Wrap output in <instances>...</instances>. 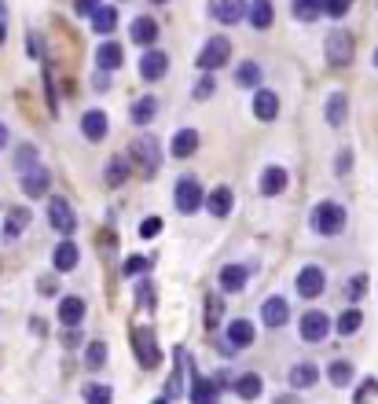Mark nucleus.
Returning a JSON list of instances; mask_svg holds the SVG:
<instances>
[{"instance_id":"44","label":"nucleus","mask_w":378,"mask_h":404,"mask_svg":"<svg viewBox=\"0 0 378 404\" xmlns=\"http://www.w3.org/2000/svg\"><path fill=\"white\" fill-rule=\"evenodd\" d=\"M151 268V257H129L125 261V276H140V272Z\"/></svg>"},{"instance_id":"2","label":"nucleus","mask_w":378,"mask_h":404,"mask_svg":"<svg viewBox=\"0 0 378 404\" xmlns=\"http://www.w3.org/2000/svg\"><path fill=\"white\" fill-rule=\"evenodd\" d=\"M173 195H176L180 214H195V209H202V202H206V191L199 184V176H180L176 188H173Z\"/></svg>"},{"instance_id":"22","label":"nucleus","mask_w":378,"mask_h":404,"mask_svg":"<svg viewBox=\"0 0 378 404\" xmlns=\"http://www.w3.org/2000/svg\"><path fill=\"white\" fill-rule=\"evenodd\" d=\"M272 0H254V4H246V22L254 30H268L272 26Z\"/></svg>"},{"instance_id":"37","label":"nucleus","mask_w":378,"mask_h":404,"mask_svg":"<svg viewBox=\"0 0 378 404\" xmlns=\"http://www.w3.org/2000/svg\"><path fill=\"white\" fill-rule=\"evenodd\" d=\"M327 379H331L338 390H341V386H349L353 382V364L349 360H334L331 367H327Z\"/></svg>"},{"instance_id":"9","label":"nucleus","mask_w":378,"mask_h":404,"mask_svg":"<svg viewBox=\"0 0 378 404\" xmlns=\"http://www.w3.org/2000/svg\"><path fill=\"white\" fill-rule=\"evenodd\" d=\"M327 334H331V320H327V313L312 309V313H305V316H301V342L316 346V342H323Z\"/></svg>"},{"instance_id":"48","label":"nucleus","mask_w":378,"mask_h":404,"mask_svg":"<svg viewBox=\"0 0 378 404\" xmlns=\"http://www.w3.org/2000/svg\"><path fill=\"white\" fill-rule=\"evenodd\" d=\"M349 169H353V151L345 148V151L338 155V166H334V173H338V176H345V173H349Z\"/></svg>"},{"instance_id":"5","label":"nucleus","mask_w":378,"mask_h":404,"mask_svg":"<svg viewBox=\"0 0 378 404\" xmlns=\"http://www.w3.org/2000/svg\"><path fill=\"white\" fill-rule=\"evenodd\" d=\"M228 59H232V41H228V37H209L206 48L199 52V70H206V74L221 70Z\"/></svg>"},{"instance_id":"28","label":"nucleus","mask_w":378,"mask_h":404,"mask_svg":"<svg viewBox=\"0 0 378 404\" xmlns=\"http://www.w3.org/2000/svg\"><path fill=\"white\" fill-rule=\"evenodd\" d=\"M155 115H158V100H155V96H140V100L133 103V122L136 125H151Z\"/></svg>"},{"instance_id":"42","label":"nucleus","mask_w":378,"mask_h":404,"mask_svg":"<svg viewBox=\"0 0 378 404\" xmlns=\"http://www.w3.org/2000/svg\"><path fill=\"white\" fill-rule=\"evenodd\" d=\"M217 320H221V294H209L206 298V323L217 327Z\"/></svg>"},{"instance_id":"27","label":"nucleus","mask_w":378,"mask_h":404,"mask_svg":"<svg viewBox=\"0 0 378 404\" xmlns=\"http://www.w3.org/2000/svg\"><path fill=\"white\" fill-rule=\"evenodd\" d=\"M129 173H133L129 158H125V155H114V158L107 162V173H103V176H107V184H110V188H122V184L129 181Z\"/></svg>"},{"instance_id":"11","label":"nucleus","mask_w":378,"mask_h":404,"mask_svg":"<svg viewBox=\"0 0 378 404\" xmlns=\"http://www.w3.org/2000/svg\"><path fill=\"white\" fill-rule=\"evenodd\" d=\"M166 70H169V56L158 52V48H147L143 59H140V77L143 81H162Z\"/></svg>"},{"instance_id":"26","label":"nucleus","mask_w":378,"mask_h":404,"mask_svg":"<svg viewBox=\"0 0 378 404\" xmlns=\"http://www.w3.org/2000/svg\"><path fill=\"white\" fill-rule=\"evenodd\" d=\"M133 41L143 44V48H151L158 41V22L151 19V15H140V19L133 22Z\"/></svg>"},{"instance_id":"20","label":"nucleus","mask_w":378,"mask_h":404,"mask_svg":"<svg viewBox=\"0 0 378 404\" xmlns=\"http://www.w3.org/2000/svg\"><path fill=\"white\" fill-rule=\"evenodd\" d=\"M261 195H283V188H287V169L283 166H268L265 173H261Z\"/></svg>"},{"instance_id":"8","label":"nucleus","mask_w":378,"mask_h":404,"mask_svg":"<svg viewBox=\"0 0 378 404\" xmlns=\"http://www.w3.org/2000/svg\"><path fill=\"white\" fill-rule=\"evenodd\" d=\"M19 184H22V191L30 199H44L48 195V188H52V173H48V166H37L34 169H26V173H19Z\"/></svg>"},{"instance_id":"53","label":"nucleus","mask_w":378,"mask_h":404,"mask_svg":"<svg viewBox=\"0 0 378 404\" xmlns=\"http://www.w3.org/2000/svg\"><path fill=\"white\" fill-rule=\"evenodd\" d=\"M4 19H8V8H4V0H0V44H4Z\"/></svg>"},{"instance_id":"45","label":"nucleus","mask_w":378,"mask_h":404,"mask_svg":"<svg viewBox=\"0 0 378 404\" xmlns=\"http://www.w3.org/2000/svg\"><path fill=\"white\" fill-rule=\"evenodd\" d=\"M136 301L143 305V309H155V290H151V283H136Z\"/></svg>"},{"instance_id":"6","label":"nucleus","mask_w":378,"mask_h":404,"mask_svg":"<svg viewBox=\"0 0 378 404\" xmlns=\"http://www.w3.org/2000/svg\"><path fill=\"white\" fill-rule=\"evenodd\" d=\"M327 63L331 67H349L353 63V37L345 30H331L327 34Z\"/></svg>"},{"instance_id":"36","label":"nucleus","mask_w":378,"mask_h":404,"mask_svg":"<svg viewBox=\"0 0 378 404\" xmlns=\"http://www.w3.org/2000/svg\"><path fill=\"white\" fill-rule=\"evenodd\" d=\"M81 397H85V404H110L114 400L110 386H103V382H89L85 390H81Z\"/></svg>"},{"instance_id":"12","label":"nucleus","mask_w":378,"mask_h":404,"mask_svg":"<svg viewBox=\"0 0 378 404\" xmlns=\"http://www.w3.org/2000/svg\"><path fill=\"white\" fill-rule=\"evenodd\" d=\"M287 320H290V305H287V298H283V294L265 298V305H261V323H265V327H283Z\"/></svg>"},{"instance_id":"58","label":"nucleus","mask_w":378,"mask_h":404,"mask_svg":"<svg viewBox=\"0 0 378 404\" xmlns=\"http://www.w3.org/2000/svg\"><path fill=\"white\" fill-rule=\"evenodd\" d=\"M155 4H162V0H155Z\"/></svg>"},{"instance_id":"31","label":"nucleus","mask_w":378,"mask_h":404,"mask_svg":"<svg viewBox=\"0 0 378 404\" xmlns=\"http://www.w3.org/2000/svg\"><path fill=\"white\" fill-rule=\"evenodd\" d=\"M261 390H265V382H261V375H254V371H250V375H242V379L235 382V393H239L242 400H257Z\"/></svg>"},{"instance_id":"50","label":"nucleus","mask_w":378,"mask_h":404,"mask_svg":"<svg viewBox=\"0 0 378 404\" xmlns=\"http://www.w3.org/2000/svg\"><path fill=\"white\" fill-rule=\"evenodd\" d=\"M100 4H103V0H74V11H77V15H92Z\"/></svg>"},{"instance_id":"32","label":"nucleus","mask_w":378,"mask_h":404,"mask_svg":"<svg viewBox=\"0 0 378 404\" xmlns=\"http://www.w3.org/2000/svg\"><path fill=\"white\" fill-rule=\"evenodd\" d=\"M345 107H349V100H345V92H334L331 100H327V122H331L334 129L345 122V115H349Z\"/></svg>"},{"instance_id":"47","label":"nucleus","mask_w":378,"mask_h":404,"mask_svg":"<svg viewBox=\"0 0 378 404\" xmlns=\"http://www.w3.org/2000/svg\"><path fill=\"white\" fill-rule=\"evenodd\" d=\"M158 232H162V217H147V221L140 224V235H147V239L158 235Z\"/></svg>"},{"instance_id":"21","label":"nucleus","mask_w":378,"mask_h":404,"mask_svg":"<svg viewBox=\"0 0 378 404\" xmlns=\"http://www.w3.org/2000/svg\"><path fill=\"white\" fill-rule=\"evenodd\" d=\"M246 280H250V268H246V265H224V268H221V290H224V294H235V290H242Z\"/></svg>"},{"instance_id":"4","label":"nucleus","mask_w":378,"mask_h":404,"mask_svg":"<svg viewBox=\"0 0 378 404\" xmlns=\"http://www.w3.org/2000/svg\"><path fill=\"white\" fill-rule=\"evenodd\" d=\"M129 158L136 162V166L151 176L158 166H162V148H158V140L155 136H136L133 140V148H129Z\"/></svg>"},{"instance_id":"33","label":"nucleus","mask_w":378,"mask_h":404,"mask_svg":"<svg viewBox=\"0 0 378 404\" xmlns=\"http://www.w3.org/2000/svg\"><path fill=\"white\" fill-rule=\"evenodd\" d=\"M26 224H30V209L22 206H15V209H8V228H4V235L8 239H15V235H22V228H26Z\"/></svg>"},{"instance_id":"52","label":"nucleus","mask_w":378,"mask_h":404,"mask_svg":"<svg viewBox=\"0 0 378 404\" xmlns=\"http://www.w3.org/2000/svg\"><path fill=\"white\" fill-rule=\"evenodd\" d=\"M77 342H81V331H74V327H70L67 334H63V346H70V349H74Z\"/></svg>"},{"instance_id":"24","label":"nucleus","mask_w":378,"mask_h":404,"mask_svg":"<svg viewBox=\"0 0 378 404\" xmlns=\"http://www.w3.org/2000/svg\"><path fill=\"white\" fill-rule=\"evenodd\" d=\"M287 379H290V386H294V390H308V386H316V379H320V367L301 360V364H294V367H290V375H287Z\"/></svg>"},{"instance_id":"30","label":"nucleus","mask_w":378,"mask_h":404,"mask_svg":"<svg viewBox=\"0 0 378 404\" xmlns=\"http://www.w3.org/2000/svg\"><path fill=\"white\" fill-rule=\"evenodd\" d=\"M96 63H100V70H118L122 67V44L107 41L100 52H96Z\"/></svg>"},{"instance_id":"51","label":"nucleus","mask_w":378,"mask_h":404,"mask_svg":"<svg viewBox=\"0 0 378 404\" xmlns=\"http://www.w3.org/2000/svg\"><path fill=\"white\" fill-rule=\"evenodd\" d=\"M209 92H213V77H202L199 85H195V96H199V100H206Z\"/></svg>"},{"instance_id":"1","label":"nucleus","mask_w":378,"mask_h":404,"mask_svg":"<svg viewBox=\"0 0 378 404\" xmlns=\"http://www.w3.org/2000/svg\"><path fill=\"white\" fill-rule=\"evenodd\" d=\"M308 224H312V232H316V235H341V228H345V206L331 202V199L320 202V206H312Z\"/></svg>"},{"instance_id":"55","label":"nucleus","mask_w":378,"mask_h":404,"mask_svg":"<svg viewBox=\"0 0 378 404\" xmlns=\"http://www.w3.org/2000/svg\"><path fill=\"white\" fill-rule=\"evenodd\" d=\"M275 404H298V400H294L290 393H287V397H283V393H279V397H275Z\"/></svg>"},{"instance_id":"14","label":"nucleus","mask_w":378,"mask_h":404,"mask_svg":"<svg viewBox=\"0 0 378 404\" xmlns=\"http://www.w3.org/2000/svg\"><path fill=\"white\" fill-rule=\"evenodd\" d=\"M188 393H191V404H217V397H221V386L213 382V379H206V375H191Z\"/></svg>"},{"instance_id":"18","label":"nucleus","mask_w":378,"mask_h":404,"mask_svg":"<svg viewBox=\"0 0 378 404\" xmlns=\"http://www.w3.org/2000/svg\"><path fill=\"white\" fill-rule=\"evenodd\" d=\"M77 257H81V250H77V242H70V239H63L59 247L52 250V265H56V272H74V268H77Z\"/></svg>"},{"instance_id":"39","label":"nucleus","mask_w":378,"mask_h":404,"mask_svg":"<svg viewBox=\"0 0 378 404\" xmlns=\"http://www.w3.org/2000/svg\"><path fill=\"white\" fill-rule=\"evenodd\" d=\"M85 364H89V371H100V367L107 364V342H89Z\"/></svg>"},{"instance_id":"57","label":"nucleus","mask_w":378,"mask_h":404,"mask_svg":"<svg viewBox=\"0 0 378 404\" xmlns=\"http://www.w3.org/2000/svg\"><path fill=\"white\" fill-rule=\"evenodd\" d=\"M374 67H378V52H374Z\"/></svg>"},{"instance_id":"3","label":"nucleus","mask_w":378,"mask_h":404,"mask_svg":"<svg viewBox=\"0 0 378 404\" xmlns=\"http://www.w3.org/2000/svg\"><path fill=\"white\" fill-rule=\"evenodd\" d=\"M133 353H136V360L143 371H155L158 360H162V353H158V342H155V331L151 327H133Z\"/></svg>"},{"instance_id":"38","label":"nucleus","mask_w":378,"mask_h":404,"mask_svg":"<svg viewBox=\"0 0 378 404\" xmlns=\"http://www.w3.org/2000/svg\"><path fill=\"white\" fill-rule=\"evenodd\" d=\"M235 81H239L242 89H254L257 81H261V67H257V63H250V59H246V63H239V70H235Z\"/></svg>"},{"instance_id":"41","label":"nucleus","mask_w":378,"mask_h":404,"mask_svg":"<svg viewBox=\"0 0 378 404\" xmlns=\"http://www.w3.org/2000/svg\"><path fill=\"white\" fill-rule=\"evenodd\" d=\"M374 397H378V382L364 379V382H360V390H356V404H371Z\"/></svg>"},{"instance_id":"19","label":"nucleus","mask_w":378,"mask_h":404,"mask_svg":"<svg viewBox=\"0 0 378 404\" xmlns=\"http://www.w3.org/2000/svg\"><path fill=\"white\" fill-rule=\"evenodd\" d=\"M213 15H217V22L235 26V22L246 19V0H217V4H213Z\"/></svg>"},{"instance_id":"15","label":"nucleus","mask_w":378,"mask_h":404,"mask_svg":"<svg viewBox=\"0 0 378 404\" xmlns=\"http://www.w3.org/2000/svg\"><path fill=\"white\" fill-rule=\"evenodd\" d=\"M202 206H206V209H209V214L217 217V221H224L228 214H232V206H235V199H232V188H228V184L213 188L209 195H206V202H202Z\"/></svg>"},{"instance_id":"54","label":"nucleus","mask_w":378,"mask_h":404,"mask_svg":"<svg viewBox=\"0 0 378 404\" xmlns=\"http://www.w3.org/2000/svg\"><path fill=\"white\" fill-rule=\"evenodd\" d=\"M0 148H8V125L0 122Z\"/></svg>"},{"instance_id":"25","label":"nucleus","mask_w":378,"mask_h":404,"mask_svg":"<svg viewBox=\"0 0 378 404\" xmlns=\"http://www.w3.org/2000/svg\"><path fill=\"white\" fill-rule=\"evenodd\" d=\"M254 115H257L261 122H272V118L279 115V96L268 92V89H261V92L254 96Z\"/></svg>"},{"instance_id":"35","label":"nucleus","mask_w":378,"mask_h":404,"mask_svg":"<svg viewBox=\"0 0 378 404\" xmlns=\"http://www.w3.org/2000/svg\"><path fill=\"white\" fill-rule=\"evenodd\" d=\"M320 11H323V0H294V19H301V22L320 19Z\"/></svg>"},{"instance_id":"13","label":"nucleus","mask_w":378,"mask_h":404,"mask_svg":"<svg viewBox=\"0 0 378 404\" xmlns=\"http://www.w3.org/2000/svg\"><path fill=\"white\" fill-rule=\"evenodd\" d=\"M224 342L232 346V349H246V346H254V342H257L254 323H250V320H232V323H228V331H224Z\"/></svg>"},{"instance_id":"17","label":"nucleus","mask_w":378,"mask_h":404,"mask_svg":"<svg viewBox=\"0 0 378 404\" xmlns=\"http://www.w3.org/2000/svg\"><path fill=\"white\" fill-rule=\"evenodd\" d=\"M81 320H85V301L77 294H67L59 301V323L63 327H81Z\"/></svg>"},{"instance_id":"49","label":"nucleus","mask_w":378,"mask_h":404,"mask_svg":"<svg viewBox=\"0 0 378 404\" xmlns=\"http://www.w3.org/2000/svg\"><path fill=\"white\" fill-rule=\"evenodd\" d=\"M37 290H41V294H48V298H52V294H59V280H56V276H44V280L37 283Z\"/></svg>"},{"instance_id":"43","label":"nucleus","mask_w":378,"mask_h":404,"mask_svg":"<svg viewBox=\"0 0 378 404\" xmlns=\"http://www.w3.org/2000/svg\"><path fill=\"white\" fill-rule=\"evenodd\" d=\"M349 8H353V0H323V11L331 15V19H341Z\"/></svg>"},{"instance_id":"34","label":"nucleus","mask_w":378,"mask_h":404,"mask_svg":"<svg viewBox=\"0 0 378 404\" xmlns=\"http://www.w3.org/2000/svg\"><path fill=\"white\" fill-rule=\"evenodd\" d=\"M360 323H364V313H360V309H345V313L338 316V323H334V331H338V334H356Z\"/></svg>"},{"instance_id":"23","label":"nucleus","mask_w":378,"mask_h":404,"mask_svg":"<svg viewBox=\"0 0 378 404\" xmlns=\"http://www.w3.org/2000/svg\"><path fill=\"white\" fill-rule=\"evenodd\" d=\"M195 148H199V133H195V129H180V133L173 136V143H169V155L173 158H191Z\"/></svg>"},{"instance_id":"10","label":"nucleus","mask_w":378,"mask_h":404,"mask_svg":"<svg viewBox=\"0 0 378 404\" xmlns=\"http://www.w3.org/2000/svg\"><path fill=\"white\" fill-rule=\"evenodd\" d=\"M323 287H327V272H323L320 265H305V268L298 272V294H301V298H320Z\"/></svg>"},{"instance_id":"56","label":"nucleus","mask_w":378,"mask_h":404,"mask_svg":"<svg viewBox=\"0 0 378 404\" xmlns=\"http://www.w3.org/2000/svg\"><path fill=\"white\" fill-rule=\"evenodd\" d=\"M158 404H169V400H166V397H158Z\"/></svg>"},{"instance_id":"46","label":"nucleus","mask_w":378,"mask_h":404,"mask_svg":"<svg viewBox=\"0 0 378 404\" xmlns=\"http://www.w3.org/2000/svg\"><path fill=\"white\" fill-rule=\"evenodd\" d=\"M367 294V276H353L349 280V298L356 301V298H364Z\"/></svg>"},{"instance_id":"40","label":"nucleus","mask_w":378,"mask_h":404,"mask_svg":"<svg viewBox=\"0 0 378 404\" xmlns=\"http://www.w3.org/2000/svg\"><path fill=\"white\" fill-rule=\"evenodd\" d=\"M34 166H37V148H34V143H22L19 155H15V169L26 173V169H34Z\"/></svg>"},{"instance_id":"29","label":"nucleus","mask_w":378,"mask_h":404,"mask_svg":"<svg viewBox=\"0 0 378 404\" xmlns=\"http://www.w3.org/2000/svg\"><path fill=\"white\" fill-rule=\"evenodd\" d=\"M114 26H118V8L100 4V8L92 11V30H96V34H110Z\"/></svg>"},{"instance_id":"7","label":"nucleus","mask_w":378,"mask_h":404,"mask_svg":"<svg viewBox=\"0 0 378 404\" xmlns=\"http://www.w3.org/2000/svg\"><path fill=\"white\" fill-rule=\"evenodd\" d=\"M48 224H52L59 235H70L77 228V217H74V209H70L67 199H59V195L48 199Z\"/></svg>"},{"instance_id":"16","label":"nucleus","mask_w":378,"mask_h":404,"mask_svg":"<svg viewBox=\"0 0 378 404\" xmlns=\"http://www.w3.org/2000/svg\"><path fill=\"white\" fill-rule=\"evenodd\" d=\"M107 129H110V122H107L103 110H85V115H81V133H85V140L100 143L107 136Z\"/></svg>"}]
</instances>
